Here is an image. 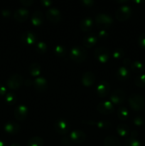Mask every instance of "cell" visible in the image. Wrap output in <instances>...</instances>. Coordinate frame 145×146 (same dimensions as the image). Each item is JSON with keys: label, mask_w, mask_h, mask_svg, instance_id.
<instances>
[{"label": "cell", "mask_w": 145, "mask_h": 146, "mask_svg": "<svg viewBox=\"0 0 145 146\" xmlns=\"http://www.w3.org/2000/svg\"><path fill=\"white\" fill-rule=\"evenodd\" d=\"M70 57L72 61L77 63H81L85 61L88 56V51L82 46H75L70 50Z\"/></svg>", "instance_id": "obj_1"}, {"label": "cell", "mask_w": 145, "mask_h": 146, "mask_svg": "<svg viewBox=\"0 0 145 146\" xmlns=\"http://www.w3.org/2000/svg\"><path fill=\"white\" fill-rule=\"evenodd\" d=\"M128 102L130 108L136 111L144 109L145 101L144 97L139 94H132L128 98Z\"/></svg>", "instance_id": "obj_2"}, {"label": "cell", "mask_w": 145, "mask_h": 146, "mask_svg": "<svg viewBox=\"0 0 145 146\" xmlns=\"http://www.w3.org/2000/svg\"><path fill=\"white\" fill-rule=\"evenodd\" d=\"M95 23L101 29H105L113 24V19L106 13H98L95 16Z\"/></svg>", "instance_id": "obj_3"}, {"label": "cell", "mask_w": 145, "mask_h": 146, "mask_svg": "<svg viewBox=\"0 0 145 146\" xmlns=\"http://www.w3.org/2000/svg\"><path fill=\"white\" fill-rule=\"evenodd\" d=\"M132 9L130 6L127 4H122L115 11V17L120 21H126L132 16Z\"/></svg>", "instance_id": "obj_4"}, {"label": "cell", "mask_w": 145, "mask_h": 146, "mask_svg": "<svg viewBox=\"0 0 145 146\" xmlns=\"http://www.w3.org/2000/svg\"><path fill=\"white\" fill-rule=\"evenodd\" d=\"M94 56L99 62L105 64L109 60L110 51L107 47L98 46L94 51Z\"/></svg>", "instance_id": "obj_5"}, {"label": "cell", "mask_w": 145, "mask_h": 146, "mask_svg": "<svg viewBox=\"0 0 145 146\" xmlns=\"http://www.w3.org/2000/svg\"><path fill=\"white\" fill-rule=\"evenodd\" d=\"M70 128L71 124L65 118H58L54 123V129L59 134L65 135L70 131Z\"/></svg>", "instance_id": "obj_6"}, {"label": "cell", "mask_w": 145, "mask_h": 146, "mask_svg": "<svg viewBox=\"0 0 145 146\" xmlns=\"http://www.w3.org/2000/svg\"><path fill=\"white\" fill-rule=\"evenodd\" d=\"M24 83L23 76L19 74H14L10 76L7 81V85L9 88L13 90L19 88Z\"/></svg>", "instance_id": "obj_7"}, {"label": "cell", "mask_w": 145, "mask_h": 146, "mask_svg": "<svg viewBox=\"0 0 145 146\" xmlns=\"http://www.w3.org/2000/svg\"><path fill=\"white\" fill-rule=\"evenodd\" d=\"M45 17L53 23H58L61 19V11L55 7H51L45 11Z\"/></svg>", "instance_id": "obj_8"}, {"label": "cell", "mask_w": 145, "mask_h": 146, "mask_svg": "<svg viewBox=\"0 0 145 146\" xmlns=\"http://www.w3.org/2000/svg\"><path fill=\"white\" fill-rule=\"evenodd\" d=\"M125 92L122 88H117L110 96V101L114 104L119 105L123 104L125 100Z\"/></svg>", "instance_id": "obj_9"}, {"label": "cell", "mask_w": 145, "mask_h": 146, "mask_svg": "<svg viewBox=\"0 0 145 146\" xmlns=\"http://www.w3.org/2000/svg\"><path fill=\"white\" fill-rule=\"evenodd\" d=\"M28 107L24 104H20L17 106L14 109V117L18 121H24L28 115Z\"/></svg>", "instance_id": "obj_10"}, {"label": "cell", "mask_w": 145, "mask_h": 146, "mask_svg": "<svg viewBox=\"0 0 145 146\" xmlns=\"http://www.w3.org/2000/svg\"><path fill=\"white\" fill-rule=\"evenodd\" d=\"M97 110L100 113L107 115L113 112L114 105L110 101H102L97 105Z\"/></svg>", "instance_id": "obj_11"}, {"label": "cell", "mask_w": 145, "mask_h": 146, "mask_svg": "<svg viewBox=\"0 0 145 146\" xmlns=\"http://www.w3.org/2000/svg\"><path fill=\"white\" fill-rule=\"evenodd\" d=\"M110 91V84L107 81H102L96 87V93L98 96L104 98L109 94Z\"/></svg>", "instance_id": "obj_12"}, {"label": "cell", "mask_w": 145, "mask_h": 146, "mask_svg": "<svg viewBox=\"0 0 145 146\" xmlns=\"http://www.w3.org/2000/svg\"><path fill=\"white\" fill-rule=\"evenodd\" d=\"M70 138L72 143H82L86 139V133L82 130H74L70 134Z\"/></svg>", "instance_id": "obj_13"}, {"label": "cell", "mask_w": 145, "mask_h": 146, "mask_svg": "<svg viewBox=\"0 0 145 146\" xmlns=\"http://www.w3.org/2000/svg\"><path fill=\"white\" fill-rule=\"evenodd\" d=\"M48 81L46 78L43 76H38L33 81V86L36 91L44 92L48 88Z\"/></svg>", "instance_id": "obj_14"}, {"label": "cell", "mask_w": 145, "mask_h": 146, "mask_svg": "<svg viewBox=\"0 0 145 146\" xmlns=\"http://www.w3.org/2000/svg\"><path fill=\"white\" fill-rule=\"evenodd\" d=\"M29 10L25 7H19L14 11V18L18 21L22 22L26 21L29 17Z\"/></svg>", "instance_id": "obj_15"}, {"label": "cell", "mask_w": 145, "mask_h": 146, "mask_svg": "<svg viewBox=\"0 0 145 146\" xmlns=\"http://www.w3.org/2000/svg\"><path fill=\"white\" fill-rule=\"evenodd\" d=\"M21 40L26 45H32L36 41L37 36L33 31H26L21 34Z\"/></svg>", "instance_id": "obj_16"}, {"label": "cell", "mask_w": 145, "mask_h": 146, "mask_svg": "<svg viewBox=\"0 0 145 146\" xmlns=\"http://www.w3.org/2000/svg\"><path fill=\"white\" fill-rule=\"evenodd\" d=\"M95 74L92 71H85L82 74L81 77V81H82V85L86 87L91 86L95 81Z\"/></svg>", "instance_id": "obj_17"}, {"label": "cell", "mask_w": 145, "mask_h": 146, "mask_svg": "<svg viewBox=\"0 0 145 146\" xmlns=\"http://www.w3.org/2000/svg\"><path fill=\"white\" fill-rule=\"evenodd\" d=\"M115 76L119 81H126L130 76V71L127 67L122 66L117 70Z\"/></svg>", "instance_id": "obj_18"}, {"label": "cell", "mask_w": 145, "mask_h": 146, "mask_svg": "<svg viewBox=\"0 0 145 146\" xmlns=\"http://www.w3.org/2000/svg\"><path fill=\"white\" fill-rule=\"evenodd\" d=\"M4 129L8 133L16 134L19 132L20 125L19 124L14 121H9L4 124Z\"/></svg>", "instance_id": "obj_19"}, {"label": "cell", "mask_w": 145, "mask_h": 146, "mask_svg": "<svg viewBox=\"0 0 145 146\" xmlns=\"http://www.w3.org/2000/svg\"><path fill=\"white\" fill-rule=\"evenodd\" d=\"M44 14H43L42 11H40V10H36V11H34L31 17V23H32L33 25L36 26V27L41 25L42 23L44 22Z\"/></svg>", "instance_id": "obj_20"}, {"label": "cell", "mask_w": 145, "mask_h": 146, "mask_svg": "<svg viewBox=\"0 0 145 146\" xmlns=\"http://www.w3.org/2000/svg\"><path fill=\"white\" fill-rule=\"evenodd\" d=\"M80 27L83 31H89L93 27V20L91 17H85L80 22Z\"/></svg>", "instance_id": "obj_21"}, {"label": "cell", "mask_w": 145, "mask_h": 146, "mask_svg": "<svg viewBox=\"0 0 145 146\" xmlns=\"http://www.w3.org/2000/svg\"><path fill=\"white\" fill-rule=\"evenodd\" d=\"M98 41V37L93 33H90L86 34L83 38V45L85 47H92L95 45Z\"/></svg>", "instance_id": "obj_22"}, {"label": "cell", "mask_w": 145, "mask_h": 146, "mask_svg": "<svg viewBox=\"0 0 145 146\" xmlns=\"http://www.w3.org/2000/svg\"><path fill=\"white\" fill-rule=\"evenodd\" d=\"M104 146H121V143L117 137L107 135L104 140Z\"/></svg>", "instance_id": "obj_23"}, {"label": "cell", "mask_w": 145, "mask_h": 146, "mask_svg": "<svg viewBox=\"0 0 145 146\" xmlns=\"http://www.w3.org/2000/svg\"><path fill=\"white\" fill-rule=\"evenodd\" d=\"M116 130L118 135L121 137H126L129 135V133H130V129H129V126L126 125V124H118L116 128Z\"/></svg>", "instance_id": "obj_24"}, {"label": "cell", "mask_w": 145, "mask_h": 146, "mask_svg": "<svg viewBox=\"0 0 145 146\" xmlns=\"http://www.w3.org/2000/svg\"><path fill=\"white\" fill-rule=\"evenodd\" d=\"M30 74L33 76L38 77L41 72V66L38 62H34L31 64L28 68Z\"/></svg>", "instance_id": "obj_25"}, {"label": "cell", "mask_w": 145, "mask_h": 146, "mask_svg": "<svg viewBox=\"0 0 145 146\" xmlns=\"http://www.w3.org/2000/svg\"><path fill=\"white\" fill-rule=\"evenodd\" d=\"M44 140L39 136L32 137L27 142V146H44Z\"/></svg>", "instance_id": "obj_26"}, {"label": "cell", "mask_w": 145, "mask_h": 146, "mask_svg": "<svg viewBox=\"0 0 145 146\" xmlns=\"http://www.w3.org/2000/svg\"><path fill=\"white\" fill-rule=\"evenodd\" d=\"M130 68L134 72L136 73L142 72L144 69V64H142V61H137V60L132 61L130 65Z\"/></svg>", "instance_id": "obj_27"}, {"label": "cell", "mask_w": 145, "mask_h": 146, "mask_svg": "<svg viewBox=\"0 0 145 146\" xmlns=\"http://www.w3.org/2000/svg\"><path fill=\"white\" fill-rule=\"evenodd\" d=\"M53 51L58 57H63L66 54V48L61 44H57L54 46Z\"/></svg>", "instance_id": "obj_28"}, {"label": "cell", "mask_w": 145, "mask_h": 146, "mask_svg": "<svg viewBox=\"0 0 145 146\" xmlns=\"http://www.w3.org/2000/svg\"><path fill=\"white\" fill-rule=\"evenodd\" d=\"M117 116L122 121H125L129 117V111L126 107L121 106L117 110Z\"/></svg>", "instance_id": "obj_29"}, {"label": "cell", "mask_w": 145, "mask_h": 146, "mask_svg": "<svg viewBox=\"0 0 145 146\" xmlns=\"http://www.w3.org/2000/svg\"><path fill=\"white\" fill-rule=\"evenodd\" d=\"M48 50V46L46 43L43 41H39L36 44V51L38 54H45Z\"/></svg>", "instance_id": "obj_30"}, {"label": "cell", "mask_w": 145, "mask_h": 146, "mask_svg": "<svg viewBox=\"0 0 145 146\" xmlns=\"http://www.w3.org/2000/svg\"><path fill=\"white\" fill-rule=\"evenodd\" d=\"M124 146H142V143L136 138L129 137L125 141Z\"/></svg>", "instance_id": "obj_31"}, {"label": "cell", "mask_w": 145, "mask_h": 146, "mask_svg": "<svg viewBox=\"0 0 145 146\" xmlns=\"http://www.w3.org/2000/svg\"><path fill=\"white\" fill-rule=\"evenodd\" d=\"M134 83L138 87H145V74H139L134 78Z\"/></svg>", "instance_id": "obj_32"}, {"label": "cell", "mask_w": 145, "mask_h": 146, "mask_svg": "<svg viewBox=\"0 0 145 146\" xmlns=\"http://www.w3.org/2000/svg\"><path fill=\"white\" fill-rule=\"evenodd\" d=\"M5 101L9 105H13L16 101V96L13 92L7 93L5 96Z\"/></svg>", "instance_id": "obj_33"}, {"label": "cell", "mask_w": 145, "mask_h": 146, "mask_svg": "<svg viewBox=\"0 0 145 146\" xmlns=\"http://www.w3.org/2000/svg\"><path fill=\"white\" fill-rule=\"evenodd\" d=\"M95 125L100 129L105 130L108 129L111 127L112 125V123H111L110 121H98V122H95Z\"/></svg>", "instance_id": "obj_34"}, {"label": "cell", "mask_w": 145, "mask_h": 146, "mask_svg": "<svg viewBox=\"0 0 145 146\" xmlns=\"http://www.w3.org/2000/svg\"><path fill=\"white\" fill-rule=\"evenodd\" d=\"M125 56V51H124L123 48H116L112 52V56H113L114 58H116V59H118V58H121Z\"/></svg>", "instance_id": "obj_35"}, {"label": "cell", "mask_w": 145, "mask_h": 146, "mask_svg": "<svg viewBox=\"0 0 145 146\" xmlns=\"http://www.w3.org/2000/svg\"><path fill=\"white\" fill-rule=\"evenodd\" d=\"M133 123L136 126H142L144 123V120L143 117L140 116V115H137L135 118H134Z\"/></svg>", "instance_id": "obj_36"}, {"label": "cell", "mask_w": 145, "mask_h": 146, "mask_svg": "<svg viewBox=\"0 0 145 146\" xmlns=\"http://www.w3.org/2000/svg\"><path fill=\"white\" fill-rule=\"evenodd\" d=\"M98 35L101 40H105L109 37V33L106 29H100Z\"/></svg>", "instance_id": "obj_37"}, {"label": "cell", "mask_w": 145, "mask_h": 146, "mask_svg": "<svg viewBox=\"0 0 145 146\" xmlns=\"http://www.w3.org/2000/svg\"><path fill=\"white\" fill-rule=\"evenodd\" d=\"M138 44L142 48H145V32L142 33L138 37Z\"/></svg>", "instance_id": "obj_38"}, {"label": "cell", "mask_w": 145, "mask_h": 146, "mask_svg": "<svg viewBox=\"0 0 145 146\" xmlns=\"http://www.w3.org/2000/svg\"><path fill=\"white\" fill-rule=\"evenodd\" d=\"M72 143V141L71 140V138H70V136L63 137L62 139H61V143H62L64 146L71 145Z\"/></svg>", "instance_id": "obj_39"}, {"label": "cell", "mask_w": 145, "mask_h": 146, "mask_svg": "<svg viewBox=\"0 0 145 146\" xmlns=\"http://www.w3.org/2000/svg\"><path fill=\"white\" fill-rule=\"evenodd\" d=\"M80 3L85 7H92L95 4L94 0H81Z\"/></svg>", "instance_id": "obj_40"}, {"label": "cell", "mask_w": 145, "mask_h": 146, "mask_svg": "<svg viewBox=\"0 0 145 146\" xmlns=\"http://www.w3.org/2000/svg\"><path fill=\"white\" fill-rule=\"evenodd\" d=\"M1 14L4 17L8 18L11 15V11L9 9H3L1 11Z\"/></svg>", "instance_id": "obj_41"}, {"label": "cell", "mask_w": 145, "mask_h": 146, "mask_svg": "<svg viewBox=\"0 0 145 146\" xmlns=\"http://www.w3.org/2000/svg\"><path fill=\"white\" fill-rule=\"evenodd\" d=\"M40 3L42 6H45V7H50L52 5L53 1L51 0H41Z\"/></svg>", "instance_id": "obj_42"}, {"label": "cell", "mask_w": 145, "mask_h": 146, "mask_svg": "<svg viewBox=\"0 0 145 146\" xmlns=\"http://www.w3.org/2000/svg\"><path fill=\"white\" fill-rule=\"evenodd\" d=\"M34 2V0H20V3H21L24 6H30Z\"/></svg>", "instance_id": "obj_43"}, {"label": "cell", "mask_w": 145, "mask_h": 146, "mask_svg": "<svg viewBox=\"0 0 145 146\" xmlns=\"http://www.w3.org/2000/svg\"><path fill=\"white\" fill-rule=\"evenodd\" d=\"M131 64H132V61H131L130 58H128V57H126V58H125L123 59V64L125 65L124 66L127 68V66H130Z\"/></svg>", "instance_id": "obj_44"}, {"label": "cell", "mask_w": 145, "mask_h": 146, "mask_svg": "<svg viewBox=\"0 0 145 146\" xmlns=\"http://www.w3.org/2000/svg\"><path fill=\"white\" fill-rule=\"evenodd\" d=\"M7 93V88L4 85L0 84V96H4Z\"/></svg>", "instance_id": "obj_45"}, {"label": "cell", "mask_w": 145, "mask_h": 146, "mask_svg": "<svg viewBox=\"0 0 145 146\" xmlns=\"http://www.w3.org/2000/svg\"><path fill=\"white\" fill-rule=\"evenodd\" d=\"M24 84H25V86H31L33 84V81H31V79H30V78H27V79H26L25 81H24Z\"/></svg>", "instance_id": "obj_46"}, {"label": "cell", "mask_w": 145, "mask_h": 146, "mask_svg": "<svg viewBox=\"0 0 145 146\" xmlns=\"http://www.w3.org/2000/svg\"><path fill=\"white\" fill-rule=\"evenodd\" d=\"M138 132L136 131H132L130 132V137L132 138H137Z\"/></svg>", "instance_id": "obj_47"}, {"label": "cell", "mask_w": 145, "mask_h": 146, "mask_svg": "<svg viewBox=\"0 0 145 146\" xmlns=\"http://www.w3.org/2000/svg\"><path fill=\"white\" fill-rule=\"evenodd\" d=\"M117 3H125V2H127V0H117Z\"/></svg>", "instance_id": "obj_48"}, {"label": "cell", "mask_w": 145, "mask_h": 146, "mask_svg": "<svg viewBox=\"0 0 145 146\" xmlns=\"http://www.w3.org/2000/svg\"><path fill=\"white\" fill-rule=\"evenodd\" d=\"M10 146H21V145L18 143H13Z\"/></svg>", "instance_id": "obj_49"}, {"label": "cell", "mask_w": 145, "mask_h": 146, "mask_svg": "<svg viewBox=\"0 0 145 146\" xmlns=\"http://www.w3.org/2000/svg\"><path fill=\"white\" fill-rule=\"evenodd\" d=\"M0 146H6V144L4 143V142H3L1 140H0Z\"/></svg>", "instance_id": "obj_50"}, {"label": "cell", "mask_w": 145, "mask_h": 146, "mask_svg": "<svg viewBox=\"0 0 145 146\" xmlns=\"http://www.w3.org/2000/svg\"><path fill=\"white\" fill-rule=\"evenodd\" d=\"M134 2H135V3H142V2H144V1H142V0H134Z\"/></svg>", "instance_id": "obj_51"}]
</instances>
